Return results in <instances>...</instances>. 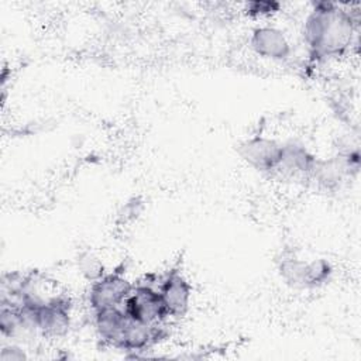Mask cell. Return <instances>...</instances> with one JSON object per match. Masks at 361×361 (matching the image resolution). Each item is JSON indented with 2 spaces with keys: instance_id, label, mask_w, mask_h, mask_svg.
Wrapping results in <instances>:
<instances>
[{
  "instance_id": "obj_9",
  "label": "cell",
  "mask_w": 361,
  "mask_h": 361,
  "mask_svg": "<svg viewBox=\"0 0 361 361\" xmlns=\"http://www.w3.org/2000/svg\"><path fill=\"white\" fill-rule=\"evenodd\" d=\"M78 267H79V271L80 274L92 283L97 279H100L106 272H104V265L103 262L94 255L92 254L90 251H86V252H82L79 255V259H78Z\"/></svg>"
},
{
  "instance_id": "obj_8",
  "label": "cell",
  "mask_w": 361,
  "mask_h": 361,
  "mask_svg": "<svg viewBox=\"0 0 361 361\" xmlns=\"http://www.w3.org/2000/svg\"><path fill=\"white\" fill-rule=\"evenodd\" d=\"M250 45L257 55L272 61H283L290 55V44L286 35L271 25L257 27L251 34Z\"/></svg>"
},
{
  "instance_id": "obj_11",
  "label": "cell",
  "mask_w": 361,
  "mask_h": 361,
  "mask_svg": "<svg viewBox=\"0 0 361 361\" xmlns=\"http://www.w3.org/2000/svg\"><path fill=\"white\" fill-rule=\"evenodd\" d=\"M25 358H27L25 353L14 344L3 347L0 351V361H21Z\"/></svg>"
},
{
  "instance_id": "obj_3",
  "label": "cell",
  "mask_w": 361,
  "mask_h": 361,
  "mask_svg": "<svg viewBox=\"0 0 361 361\" xmlns=\"http://www.w3.org/2000/svg\"><path fill=\"white\" fill-rule=\"evenodd\" d=\"M330 264L320 258L305 261L298 257H286L279 262V274L283 281L295 288L309 289L324 285L331 276Z\"/></svg>"
},
{
  "instance_id": "obj_2",
  "label": "cell",
  "mask_w": 361,
  "mask_h": 361,
  "mask_svg": "<svg viewBox=\"0 0 361 361\" xmlns=\"http://www.w3.org/2000/svg\"><path fill=\"white\" fill-rule=\"evenodd\" d=\"M155 275H145L144 279L135 282L123 309L134 320L144 324H162L169 320L164 300L157 288Z\"/></svg>"
},
{
  "instance_id": "obj_7",
  "label": "cell",
  "mask_w": 361,
  "mask_h": 361,
  "mask_svg": "<svg viewBox=\"0 0 361 361\" xmlns=\"http://www.w3.org/2000/svg\"><path fill=\"white\" fill-rule=\"evenodd\" d=\"M314 164L316 158L305 145L295 141H288L282 144L281 159L272 173L290 179H310Z\"/></svg>"
},
{
  "instance_id": "obj_10",
  "label": "cell",
  "mask_w": 361,
  "mask_h": 361,
  "mask_svg": "<svg viewBox=\"0 0 361 361\" xmlns=\"http://www.w3.org/2000/svg\"><path fill=\"white\" fill-rule=\"evenodd\" d=\"M279 10V3L275 1H250L247 3L245 11L250 17H265Z\"/></svg>"
},
{
  "instance_id": "obj_4",
  "label": "cell",
  "mask_w": 361,
  "mask_h": 361,
  "mask_svg": "<svg viewBox=\"0 0 361 361\" xmlns=\"http://www.w3.org/2000/svg\"><path fill=\"white\" fill-rule=\"evenodd\" d=\"M133 285L120 271L104 274L100 279L90 283L89 289V306L93 312L123 306L130 295Z\"/></svg>"
},
{
  "instance_id": "obj_1",
  "label": "cell",
  "mask_w": 361,
  "mask_h": 361,
  "mask_svg": "<svg viewBox=\"0 0 361 361\" xmlns=\"http://www.w3.org/2000/svg\"><path fill=\"white\" fill-rule=\"evenodd\" d=\"M358 18L350 8L333 3H313L305 24L303 39L312 61L323 62L343 56L355 38Z\"/></svg>"
},
{
  "instance_id": "obj_6",
  "label": "cell",
  "mask_w": 361,
  "mask_h": 361,
  "mask_svg": "<svg viewBox=\"0 0 361 361\" xmlns=\"http://www.w3.org/2000/svg\"><path fill=\"white\" fill-rule=\"evenodd\" d=\"M282 144L274 138L254 135L244 140L238 148V155L254 169L265 173H272L281 159Z\"/></svg>"
},
{
  "instance_id": "obj_5",
  "label": "cell",
  "mask_w": 361,
  "mask_h": 361,
  "mask_svg": "<svg viewBox=\"0 0 361 361\" xmlns=\"http://www.w3.org/2000/svg\"><path fill=\"white\" fill-rule=\"evenodd\" d=\"M157 288L164 300L169 319L185 316L192 299V286L183 274L172 268L157 279Z\"/></svg>"
}]
</instances>
